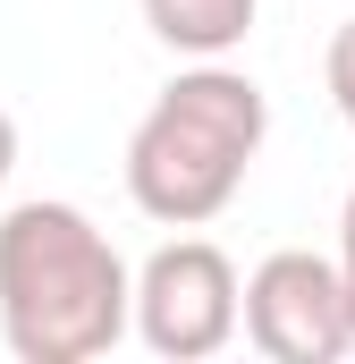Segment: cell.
<instances>
[{
  "label": "cell",
  "mask_w": 355,
  "mask_h": 364,
  "mask_svg": "<svg viewBox=\"0 0 355 364\" xmlns=\"http://www.w3.org/2000/svg\"><path fill=\"white\" fill-rule=\"evenodd\" d=\"M339 272H347V296H355V186L339 203Z\"/></svg>",
  "instance_id": "52a82bcc"
},
{
  "label": "cell",
  "mask_w": 355,
  "mask_h": 364,
  "mask_svg": "<svg viewBox=\"0 0 355 364\" xmlns=\"http://www.w3.org/2000/svg\"><path fill=\"white\" fill-rule=\"evenodd\" d=\"M246 339L271 364H339L355 348V296L339 255L279 246L246 272Z\"/></svg>",
  "instance_id": "277c9868"
},
{
  "label": "cell",
  "mask_w": 355,
  "mask_h": 364,
  "mask_svg": "<svg viewBox=\"0 0 355 364\" xmlns=\"http://www.w3.org/2000/svg\"><path fill=\"white\" fill-rule=\"evenodd\" d=\"M254 17H263V0H144L153 43H170L178 60H229L254 34Z\"/></svg>",
  "instance_id": "5b68a950"
},
{
  "label": "cell",
  "mask_w": 355,
  "mask_h": 364,
  "mask_svg": "<svg viewBox=\"0 0 355 364\" xmlns=\"http://www.w3.org/2000/svg\"><path fill=\"white\" fill-rule=\"evenodd\" d=\"M136 331V272L93 212L34 195L0 212V339L17 364H85Z\"/></svg>",
  "instance_id": "6da1fadb"
},
{
  "label": "cell",
  "mask_w": 355,
  "mask_h": 364,
  "mask_svg": "<svg viewBox=\"0 0 355 364\" xmlns=\"http://www.w3.org/2000/svg\"><path fill=\"white\" fill-rule=\"evenodd\" d=\"M246 331V279L212 237H170L136 272V339L170 364H203Z\"/></svg>",
  "instance_id": "3957f363"
},
{
  "label": "cell",
  "mask_w": 355,
  "mask_h": 364,
  "mask_svg": "<svg viewBox=\"0 0 355 364\" xmlns=\"http://www.w3.org/2000/svg\"><path fill=\"white\" fill-rule=\"evenodd\" d=\"M322 85H330V102H339V119L355 127V17L330 34V51H322Z\"/></svg>",
  "instance_id": "8992f818"
},
{
  "label": "cell",
  "mask_w": 355,
  "mask_h": 364,
  "mask_svg": "<svg viewBox=\"0 0 355 364\" xmlns=\"http://www.w3.org/2000/svg\"><path fill=\"white\" fill-rule=\"evenodd\" d=\"M271 136V102L246 68L229 60H195L153 93V110L127 136V195L144 220L161 229H203L237 203V186L254 170Z\"/></svg>",
  "instance_id": "7a4b0ae2"
},
{
  "label": "cell",
  "mask_w": 355,
  "mask_h": 364,
  "mask_svg": "<svg viewBox=\"0 0 355 364\" xmlns=\"http://www.w3.org/2000/svg\"><path fill=\"white\" fill-rule=\"evenodd\" d=\"M9 170H17V119L0 110V186H9Z\"/></svg>",
  "instance_id": "ba28073f"
}]
</instances>
